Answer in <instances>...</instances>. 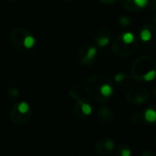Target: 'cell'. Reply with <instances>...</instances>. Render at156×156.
Here are the masks:
<instances>
[{"label":"cell","instance_id":"cell-1","mask_svg":"<svg viewBox=\"0 0 156 156\" xmlns=\"http://www.w3.org/2000/svg\"><path fill=\"white\" fill-rule=\"evenodd\" d=\"M84 89L92 100L100 103L108 101L113 94L112 80L103 74L89 78L85 82Z\"/></svg>","mask_w":156,"mask_h":156},{"label":"cell","instance_id":"cell-2","mask_svg":"<svg viewBox=\"0 0 156 156\" xmlns=\"http://www.w3.org/2000/svg\"><path fill=\"white\" fill-rule=\"evenodd\" d=\"M131 71L136 81H152L156 78V61L149 56H142L133 61Z\"/></svg>","mask_w":156,"mask_h":156},{"label":"cell","instance_id":"cell-3","mask_svg":"<svg viewBox=\"0 0 156 156\" xmlns=\"http://www.w3.org/2000/svg\"><path fill=\"white\" fill-rule=\"evenodd\" d=\"M138 48V39L132 32H123L116 37L112 44V52L118 57H127L133 54Z\"/></svg>","mask_w":156,"mask_h":156},{"label":"cell","instance_id":"cell-4","mask_svg":"<svg viewBox=\"0 0 156 156\" xmlns=\"http://www.w3.org/2000/svg\"><path fill=\"white\" fill-rule=\"evenodd\" d=\"M10 43L15 49L19 52L28 51L36 45L34 35L24 27H16L10 33Z\"/></svg>","mask_w":156,"mask_h":156},{"label":"cell","instance_id":"cell-5","mask_svg":"<svg viewBox=\"0 0 156 156\" xmlns=\"http://www.w3.org/2000/svg\"><path fill=\"white\" fill-rule=\"evenodd\" d=\"M32 116V111L29 104L26 101L16 103L9 113V118L15 125H24L27 123Z\"/></svg>","mask_w":156,"mask_h":156},{"label":"cell","instance_id":"cell-6","mask_svg":"<svg viewBox=\"0 0 156 156\" xmlns=\"http://www.w3.org/2000/svg\"><path fill=\"white\" fill-rule=\"evenodd\" d=\"M98 57V49L96 45L86 44L82 46L78 54L79 61L84 68H90L95 63Z\"/></svg>","mask_w":156,"mask_h":156},{"label":"cell","instance_id":"cell-7","mask_svg":"<svg viewBox=\"0 0 156 156\" xmlns=\"http://www.w3.org/2000/svg\"><path fill=\"white\" fill-rule=\"evenodd\" d=\"M140 40L142 45L148 49H156V27L152 24L143 26L140 31Z\"/></svg>","mask_w":156,"mask_h":156},{"label":"cell","instance_id":"cell-8","mask_svg":"<svg viewBox=\"0 0 156 156\" xmlns=\"http://www.w3.org/2000/svg\"><path fill=\"white\" fill-rule=\"evenodd\" d=\"M92 112V105L89 99L85 97H81L80 99L77 100L73 107V115L80 121L85 120L91 114Z\"/></svg>","mask_w":156,"mask_h":156},{"label":"cell","instance_id":"cell-9","mask_svg":"<svg viewBox=\"0 0 156 156\" xmlns=\"http://www.w3.org/2000/svg\"><path fill=\"white\" fill-rule=\"evenodd\" d=\"M150 98L149 91L144 87L131 88L126 93V99L133 104H144Z\"/></svg>","mask_w":156,"mask_h":156},{"label":"cell","instance_id":"cell-10","mask_svg":"<svg viewBox=\"0 0 156 156\" xmlns=\"http://www.w3.org/2000/svg\"><path fill=\"white\" fill-rule=\"evenodd\" d=\"M114 149H115V143L112 138L108 136L101 137L95 144V150L101 155H110L112 154Z\"/></svg>","mask_w":156,"mask_h":156},{"label":"cell","instance_id":"cell-11","mask_svg":"<svg viewBox=\"0 0 156 156\" xmlns=\"http://www.w3.org/2000/svg\"><path fill=\"white\" fill-rule=\"evenodd\" d=\"M122 5L131 12L144 10L150 5V0H121Z\"/></svg>","mask_w":156,"mask_h":156},{"label":"cell","instance_id":"cell-12","mask_svg":"<svg viewBox=\"0 0 156 156\" xmlns=\"http://www.w3.org/2000/svg\"><path fill=\"white\" fill-rule=\"evenodd\" d=\"M97 120L99 122L105 125L112 123L114 120L113 111L108 106H101L97 111Z\"/></svg>","mask_w":156,"mask_h":156},{"label":"cell","instance_id":"cell-13","mask_svg":"<svg viewBox=\"0 0 156 156\" xmlns=\"http://www.w3.org/2000/svg\"><path fill=\"white\" fill-rule=\"evenodd\" d=\"M112 35L111 30L108 28H102L97 32L94 37V43L97 47L104 48L107 47L112 42Z\"/></svg>","mask_w":156,"mask_h":156},{"label":"cell","instance_id":"cell-14","mask_svg":"<svg viewBox=\"0 0 156 156\" xmlns=\"http://www.w3.org/2000/svg\"><path fill=\"white\" fill-rule=\"evenodd\" d=\"M132 79V75H129L126 72H119L114 76V82L121 88H126L131 84Z\"/></svg>","mask_w":156,"mask_h":156},{"label":"cell","instance_id":"cell-15","mask_svg":"<svg viewBox=\"0 0 156 156\" xmlns=\"http://www.w3.org/2000/svg\"><path fill=\"white\" fill-rule=\"evenodd\" d=\"M144 121L148 123H156V106L152 105L148 107L144 112Z\"/></svg>","mask_w":156,"mask_h":156},{"label":"cell","instance_id":"cell-16","mask_svg":"<svg viewBox=\"0 0 156 156\" xmlns=\"http://www.w3.org/2000/svg\"><path fill=\"white\" fill-rule=\"evenodd\" d=\"M69 94L70 96V98L74 99V100H79L82 97V90L81 88L78 85H73L69 90Z\"/></svg>","mask_w":156,"mask_h":156},{"label":"cell","instance_id":"cell-17","mask_svg":"<svg viewBox=\"0 0 156 156\" xmlns=\"http://www.w3.org/2000/svg\"><path fill=\"white\" fill-rule=\"evenodd\" d=\"M6 96L7 98L11 101H16L18 100L19 96H20V93L18 91V90H16V88L14 87H10L7 89L6 90Z\"/></svg>","mask_w":156,"mask_h":156},{"label":"cell","instance_id":"cell-18","mask_svg":"<svg viewBox=\"0 0 156 156\" xmlns=\"http://www.w3.org/2000/svg\"><path fill=\"white\" fill-rule=\"evenodd\" d=\"M117 155L118 156H131L132 150L126 144H121L117 149Z\"/></svg>","mask_w":156,"mask_h":156},{"label":"cell","instance_id":"cell-19","mask_svg":"<svg viewBox=\"0 0 156 156\" xmlns=\"http://www.w3.org/2000/svg\"><path fill=\"white\" fill-rule=\"evenodd\" d=\"M118 21H119V25H120L121 27H129L132 25V20H131V18H130L129 16H124V15L121 16L119 17Z\"/></svg>","mask_w":156,"mask_h":156},{"label":"cell","instance_id":"cell-20","mask_svg":"<svg viewBox=\"0 0 156 156\" xmlns=\"http://www.w3.org/2000/svg\"><path fill=\"white\" fill-rule=\"evenodd\" d=\"M131 121L134 124H140L144 122V116L143 113L140 112H133L131 116Z\"/></svg>","mask_w":156,"mask_h":156},{"label":"cell","instance_id":"cell-21","mask_svg":"<svg viewBox=\"0 0 156 156\" xmlns=\"http://www.w3.org/2000/svg\"><path fill=\"white\" fill-rule=\"evenodd\" d=\"M142 156H156V152L153 150H146L143 153Z\"/></svg>","mask_w":156,"mask_h":156},{"label":"cell","instance_id":"cell-22","mask_svg":"<svg viewBox=\"0 0 156 156\" xmlns=\"http://www.w3.org/2000/svg\"><path fill=\"white\" fill-rule=\"evenodd\" d=\"M99 1L105 5H112V4H114L117 0H99Z\"/></svg>","mask_w":156,"mask_h":156},{"label":"cell","instance_id":"cell-23","mask_svg":"<svg viewBox=\"0 0 156 156\" xmlns=\"http://www.w3.org/2000/svg\"><path fill=\"white\" fill-rule=\"evenodd\" d=\"M150 3L152 4L153 9H156V0H150Z\"/></svg>","mask_w":156,"mask_h":156},{"label":"cell","instance_id":"cell-24","mask_svg":"<svg viewBox=\"0 0 156 156\" xmlns=\"http://www.w3.org/2000/svg\"><path fill=\"white\" fill-rule=\"evenodd\" d=\"M153 96H154V99L156 101V87L154 88V93H153Z\"/></svg>","mask_w":156,"mask_h":156},{"label":"cell","instance_id":"cell-25","mask_svg":"<svg viewBox=\"0 0 156 156\" xmlns=\"http://www.w3.org/2000/svg\"><path fill=\"white\" fill-rule=\"evenodd\" d=\"M154 147L156 149V135L154 137Z\"/></svg>","mask_w":156,"mask_h":156},{"label":"cell","instance_id":"cell-26","mask_svg":"<svg viewBox=\"0 0 156 156\" xmlns=\"http://www.w3.org/2000/svg\"><path fill=\"white\" fill-rule=\"evenodd\" d=\"M153 20H154V22L156 24V14L154 16V17H153Z\"/></svg>","mask_w":156,"mask_h":156},{"label":"cell","instance_id":"cell-27","mask_svg":"<svg viewBox=\"0 0 156 156\" xmlns=\"http://www.w3.org/2000/svg\"><path fill=\"white\" fill-rule=\"evenodd\" d=\"M61 1H63V2H69V1H71V0H61Z\"/></svg>","mask_w":156,"mask_h":156},{"label":"cell","instance_id":"cell-28","mask_svg":"<svg viewBox=\"0 0 156 156\" xmlns=\"http://www.w3.org/2000/svg\"><path fill=\"white\" fill-rule=\"evenodd\" d=\"M8 2H13V1H15V0H7Z\"/></svg>","mask_w":156,"mask_h":156}]
</instances>
